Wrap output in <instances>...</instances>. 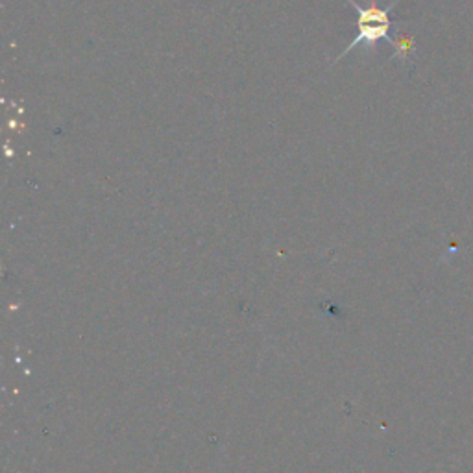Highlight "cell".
I'll return each mask as SVG.
<instances>
[{"label": "cell", "mask_w": 473, "mask_h": 473, "mask_svg": "<svg viewBox=\"0 0 473 473\" xmlns=\"http://www.w3.org/2000/svg\"><path fill=\"white\" fill-rule=\"evenodd\" d=\"M347 4L357 12V30H359V34L354 37V41L347 45L346 50L335 61H341L347 52H351L357 47H362V45L368 48H376L379 41L392 43V37H390V28H392L390 13L397 6V0L387 8H379L378 0H370V6L366 8L359 6L355 0H347Z\"/></svg>", "instance_id": "obj_1"}, {"label": "cell", "mask_w": 473, "mask_h": 473, "mask_svg": "<svg viewBox=\"0 0 473 473\" xmlns=\"http://www.w3.org/2000/svg\"><path fill=\"white\" fill-rule=\"evenodd\" d=\"M390 45L394 47V54H392V58H403V60L411 58L414 48H416V41H414V37L411 36V34H400L395 39H392Z\"/></svg>", "instance_id": "obj_2"}]
</instances>
